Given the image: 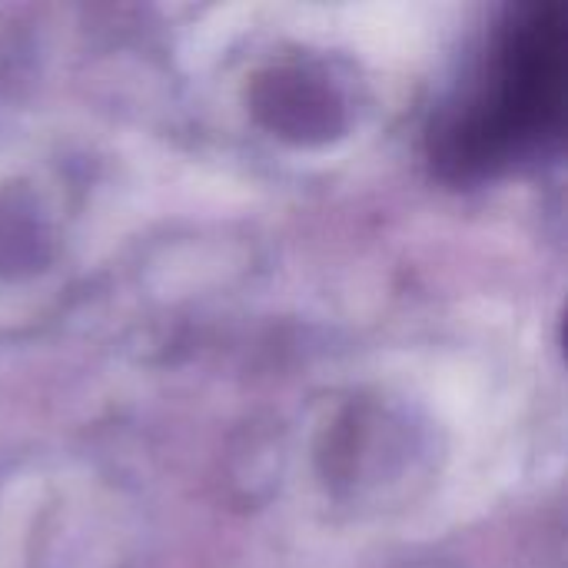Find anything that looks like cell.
<instances>
[{
    "mask_svg": "<svg viewBox=\"0 0 568 568\" xmlns=\"http://www.w3.org/2000/svg\"><path fill=\"white\" fill-rule=\"evenodd\" d=\"M566 77L562 3L516 10L446 120V156L459 170H496L552 150L566 133Z\"/></svg>",
    "mask_w": 568,
    "mask_h": 568,
    "instance_id": "6da1fadb",
    "label": "cell"
}]
</instances>
